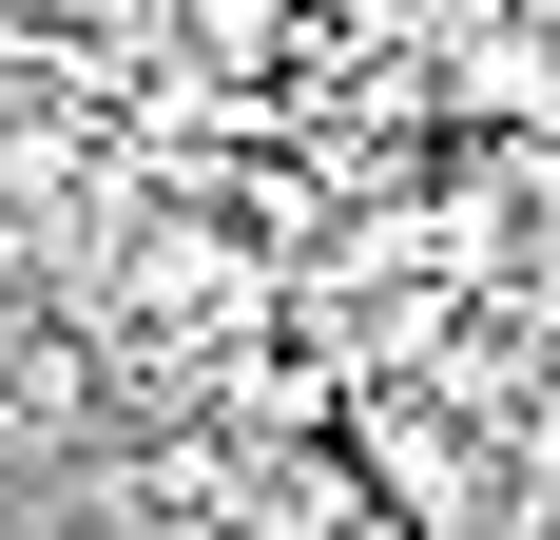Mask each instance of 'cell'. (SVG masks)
<instances>
[{
    "label": "cell",
    "mask_w": 560,
    "mask_h": 540,
    "mask_svg": "<svg viewBox=\"0 0 560 540\" xmlns=\"http://www.w3.org/2000/svg\"><path fill=\"white\" fill-rule=\"evenodd\" d=\"M194 39H213V58H252V39H271V0H194Z\"/></svg>",
    "instance_id": "6da1fadb"
},
{
    "label": "cell",
    "mask_w": 560,
    "mask_h": 540,
    "mask_svg": "<svg viewBox=\"0 0 560 540\" xmlns=\"http://www.w3.org/2000/svg\"><path fill=\"white\" fill-rule=\"evenodd\" d=\"M522 20H541V39H560V0H522Z\"/></svg>",
    "instance_id": "7a4b0ae2"
}]
</instances>
